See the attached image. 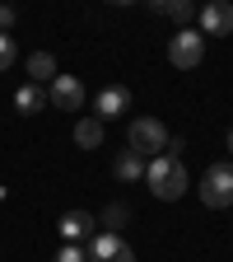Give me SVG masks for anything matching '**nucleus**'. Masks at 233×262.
I'll use <instances>...</instances> for the list:
<instances>
[{
    "label": "nucleus",
    "mask_w": 233,
    "mask_h": 262,
    "mask_svg": "<svg viewBox=\"0 0 233 262\" xmlns=\"http://www.w3.org/2000/svg\"><path fill=\"white\" fill-rule=\"evenodd\" d=\"M14 61H19V47H14V38H10V33H0V75H5Z\"/></svg>",
    "instance_id": "2eb2a0df"
},
{
    "label": "nucleus",
    "mask_w": 233,
    "mask_h": 262,
    "mask_svg": "<svg viewBox=\"0 0 233 262\" xmlns=\"http://www.w3.org/2000/svg\"><path fill=\"white\" fill-rule=\"evenodd\" d=\"M56 229H61V239H65V244H75V239H93V229H98V220H93L89 211H65Z\"/></svg>",
    "instance_id": "1a4fd4ad"
},
{
    "label": "nucleus",
    "mask_w": 233,
    "mask_h": 262,
    "mask_svg": "<svg viewBox=\"0 0 233 262\" xmlns=\"http://www.w3.org/2000/svg\"><path fill=\"white\" fill-rule=\"evenodd\" d=\"M14 108L33 117V113H42V108H47V94H42L38 84H19V94H14Z\"/></svg>",
    "instance_id": "ddd939ff"
},
{
    "label": "nucleus",
    "mask_w": 233,
    "mask_h": 262,
    "mask_svg": "<svg viewBox=\"0 0 233 262\" xmlns=\"http://www.w3.org/2000/svg\"><path fill=\"white\" fill-rule=\"evenodd\" d=\"M84 262H136V248H131L121 234H112V229H98V234L89 239Z\"/></svg>",
    "instance_id": "39448f33"
},
{
    "label": "nucleus",
    "mask_w": 233,
    "mask_h": 262,
    "mask_svg": "<svg viewBox=\"0 0 233 262\" xmlns=\"http://www.w3.org/2000/svg\"><path fill=\"white\" fill-rule=\"evenodd\" d=\"M201 202L210 211L233 206V164H210V169H205V178H201Z\"/></svg>",
    "instance_id": "7ed1b4c3"
},
{
    "label": "nucleus",
    "mask_w": 233,
    "mask_h": 262,
    "mask_svg": "<svg viewBox=\"0 0 233 262\" xmlns=\"http://www.w3.org/2000/svg\"><path fill=\"white\" fill-rule=\"evenodd\" d=\"M126 141H131V150H136L145 164L149 159H159L163 150H168V126H163L159 117H136V122H131V131H126Z\"/></svg>",
    "instance_id": "f03ea898"
},
{
    "label": "nucleus",
    "mask_w": 233,
    "mask_h": 262,
    "mask_svg": "<svg viewBox=\"0 0 233 262\" xmlns=\"http://www.w3.org/2000/svg\"><path fill=\"white\" fill-rule=\"evenodd\" d=\"M47 103L61 108V113H80V108H84V84H80V75H56Z\"/></svg>",
    "instance_id": "0eeeda50"
},
{
    "label": "nucleus",
    "mask_w": 233,
    "mask_h": 262,
    "mask_svg": "<svg viewBox=\"0 0 233 262\" xmlns=\"http://www.w3.org/2000/svg\"><path fill=\"white\" fill-rule=\"evenodd\" d=\"M51 262H84V253H80L75 244H61V253H56Z\"/></svg>",
    "instance_id": "f3484780"
},
{
    "label": "nucleus",
    "mask_w": 233,
    "mask_h": 262,
    "mask_svg": "<svg viewBox=\"0 0 233 262\" xmlns=\"http://www.w3.org/2000/svg\"><path fill=\"white\" fill-rule=\"evenodd\" d=\"M112 173H117V183H140V178H145V159H140L136 150H117Z\"/></svg>",
    "instance_id": "9d476101"
},
{
    "label": "nucleus",
    "mask_w": 233,
    "mask_h": 262,
    "mask_svg": "<svg viewBox=\"0 0 233 262\" xmlns=\"http://www.w3.org/2000/svg\"><path fill=\"white\" fill-rule=\"evenodd\" d=\"M145 183H149V192L159 196V202H177V196L191 187L177 155H159V159H149V164H145Z\"/></svg>",
    "instance_id": "f257e3e1"
},
{
    "label": "nucleus",
    "mask_w": 233,
    "mask_h": 262,
    "mask_svg": "<svg viewBox=\"0 0 233 262\" xmlns=\"http://www.w3.org/2000/svg\"><path fill=\"white\" fill-rule=\"evenodd\" d=\"M228 150H233V126H228Z\"/></svg>",
    "instance_id": "6ab92c4d"
},
{
    "label": "nucleus",
    "mask_w": 233,
    "mask_h": 262,
    "mask_svg": "<svg viewBox=\"0 0 233 262\" xmlns=\"http://www.w3.org/2000/svg\"><path fill=\"white\" fill-rule=\"evenodd\" d=\"M93 108H98L93 117H98V122L108 126L112 117L131 113V89H126V84H103V89H98V98H93Z\"/></svg>",
    "instance_id": "6e6552de"
},
{
    "label": "nucleus",
    "mask_w": 233,
    "mask_h": 262,
    "mask_svg": "<svg viewBox=\"0 0 233 262\" xmlns=\"http://www.w3.org/2000/svg\"><path fill=\"white\" fill-rule=\"evenodd\" d=\"M126 215H131V211H126L121 202H112V206L103 211V225H126Z\"/></svg>",
    "instance_id": "dca6fc26"
},
{
    "label": "nucleus",
    "mask_w": 233,
    "mask_h": 262,
    "mask_svg": "<svg viewBox=\"0 0 233 262\" xmlns=\"http://www.w3.org/2000/svg\"><path fill=\"white\" fill-rule=\"evenodd\" d=\"M149 10H154V14H168V19H177V24L196 19V5H191V0H154Z\"/></svg>",
    "instance_id": "4468645a"
},
{
    "label": "nucleus",
    "mask_w": 233,
    "mask_h": 262,
    "mask_svg": "<svg viewBox=\"0 0 233 262\" xmlns=\"http://www.w3.org/2000/svg\"><path fill=\"white\" fill-rule=\"evenodd\" d=\"M75 145L80 150H103V122L98 117H80L75 122Z\"/></svg>",
    "instance_id": "9b49d317"
},
{
    "label": "nucleus",
    "mask_w": 233,
    "mask_h": 262,
    "mask_svg": "<svg viewBox=\"0 0 233 262\" xmlns=\"http://www.w3.org/2000/svg\"><path fill=\"white\" fill-rule=\"evenodd\" d=\"M61 71H56V56L51 52H33L28 56V84H38V80H56Z\"/></svg>",
    "instance_id": "f8f14e48"
},
{
    "label": "nucleus",
    "mask_w": 233,
    "mask_h": 262,
    "mask_svg": "<svg viewBox=\"0 0 233 262\" xmlns=\"http://www.w3.org/2000/svg\"><path fill=\"white\" fill-rule=\"evenodd\" d=\"M196 19H201V38H228L233 33V5L228 0H210V5H201L196 10Z\"/></svg>",
    "instance_id": "423d86ee"
},
{
    "label": "nucleus",
    "mask_w": 233,
    "mask_h": 262,
    "mask_svg": "<svg viewBox=\"0 0 233 262\" xmlns=\"http://www.w3.org/2000/svg\"><path fill=\"white\" fill-rule=\"evenodd\" d=\"M14 19H19V10H14V5H0V33H10V28H14Z\"/></svg>",
    "instance_id": "a211bd4d"
},
{
    "label": "nucleus",
    "mask_w": 233,
    "mask_h": 262,
    "mask_svg": "<svg viewBox=\"0 0 233 262\" xmlns=\"http://www.w3.org/2000/svg\"><path fill=\"white\" fill-rule=\"evenodd\" d=\"M168 61L177 71H196V66L205 61V38L196 28H177V38L168 42Z\"/></svg>",
    "instance_id": "20e7f679"
}]
</instances>
